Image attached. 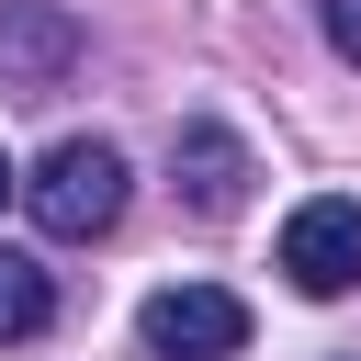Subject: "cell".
Here are the masks:
<instances>
[{
    "instance_id": "6da1fadb",
    "label": "cell",
    "mask_w": 361,
    "mask_h": 361,
    "mask_svg": "<svg viewBox=\"0 0 361 361\" xmlns=\"http://www.w3.org/2000/svg\"><path fill=\"white\" fill-rule=\"evenodd\" d=\"M23 203H34V226L45 237H102L113 214H124V147H102V135H56L45 147V169L23 180Z\"/></svg>"
},
{
    "instance_id": "7a4b0ae2",
    "label": "cell",
    "mask_w": 361,
    "mask_h": 361,
    "mask_svg": "<svg viewBox=\"0 0 361 361\" xmlns=\"http://www.w3.org/2000/svg\"><path fill=\"white\" fill-rule=\"evenodd\" d=\"M135 338H147V361H237L248 350V305L226 282H158Z\"/></svg>"
},
{
    "instance_id": "3957f363",
    "label": "cell",
    "mask_w": 361,
    "mask_h": 361,
    "mask_svg": "<svg viewBox=\"0 0 361 361\" xmlns=\"http://www.w3.org/2000/svg\"><path fill=\"white\" fill-rule=\"evenodd\" d=\"M282 282L316 293V305L361 282V203H350V192H316V203L282 214Z\"/></svg>"
},
{
    "instance_id": "277c9868",
    "label": "cell",
    "mask_w": 361,
    "mask_h": 361,
    "mask_svg": "<svg viewBox=\"0 0 361 361\" xmlns=\"http://www.w3.org/2000/svg\"><path fill=\"white\" fill-rule=\"evenodd\" d=\"M79 11H56V0H0V90H56L68 68H79Z\"/></svg>"
},
{
    "instance_id": "5b68a950",
    "label": "cell",
    "mask_w": 361,
    "mask_h": 361,
    "mask_svg": "<svg viewBox=\"0 0 361 361\" xmlns=\"http://www.w3.org/2000/svg\"><path fill=\"white\" fill-rule=\"evenodd\" d=\"M169 180L192 192V214H237L259 169H248V147H237L226 124H180V135H169Z\"/></svg>"
},
{
    "instance_id": "8992f818",
    "label": "cell",
    "mask_w": 361,
    "mask_h": 361,
    "mask_svg": "<svg viewBox=\"0 0 361 361\" xmlns=\"http://www.w3.org/2000/svg\"><path fill=\"white\" fill-rule=\"evenodd\" d=\"M45 316H56V282L23 248H0V338H45Z\"/></svg>"
},
{
    "instance_id": "52a82bcc",
    "label": "cell",
    "mask_w": 361,
    "mask_h": 361,
    "mask_svg": "<svg viewBox=\"0 0 361 361\" xmlns=\"http://www.w3.org/2000/svg\"><path fill=\"white\" fill-rule=\"evenodd\" d=\"M316 23H327V45L361 68V0H316Z\"/></svg>"
},
{
    "instance_id": "ba28073f",
    "label": "cell",
    "mask_w": 361,
    "mask_h": 361,
    "mask_svg": "<svg viewBox=\"0 0 361 361\" xmlns=\"http://www.w3.org/2000/svg\"><path fill=\"white\" fill-rule=\"evenodd\" d=\"M11 192H23V169H11V158H0V203H11Z\"/></svg>"
}]
</instances>
